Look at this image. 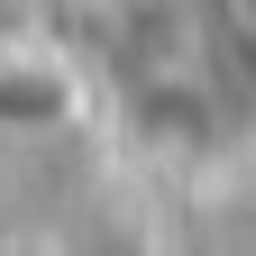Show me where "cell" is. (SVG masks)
<instances>
[{
  "instance_id": "6da1fadb",
  "label": "cell",
  "mask_w": 256,
  "mask_h": 256,
  "mask_svg": "<svg viewBox=\"0 0 256 256\" xmlns=\"http://www.w3.org/2000/svg\"><path fill=\"white\" fill-rule=\"evenodd\" d=\"M238 28H247V37H256V0H238Z\"/></svg>"
}]
</instances>
